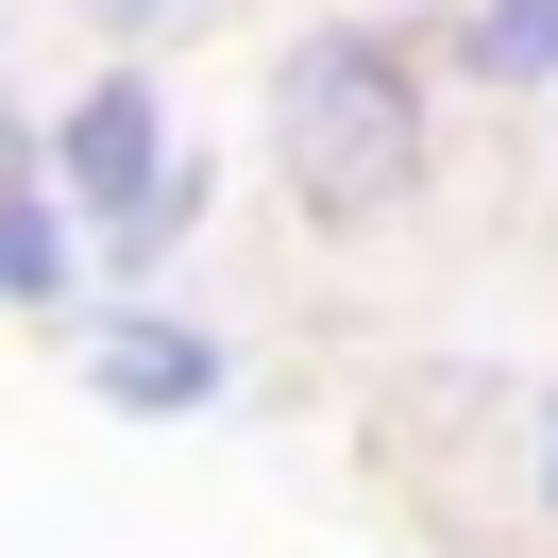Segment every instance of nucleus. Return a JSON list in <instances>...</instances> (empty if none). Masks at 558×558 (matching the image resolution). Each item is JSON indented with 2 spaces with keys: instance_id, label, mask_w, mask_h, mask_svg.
<instances>
[{
  "instance_id": "1",
  "label": "nucleus",
  "mask_w": 558,
  "mask_h": 558,
  "mask_svg": "<svg viewBox=\"0 0 558 558\" xmlns=\"http://www.w3.org/2000/svg\"><path fill=\"white\" fill-rule=\"evenodd\" d=\"M271 170H288V204L305 220H389L407 204V170H423V85H407V51L389 35H305L271 69Z\"/></svg>"
},
{
  "instance_id": "2",
  "label": "nucleus",
  "mask_w": 558,
  "mask_h": 558,
  "mask_svg": "<svg viewBox=\"0 0 558 558\" xmlns=\"http://www.w3.org/2000/svg\"><path fill=\"white\" fill-rule=\"evenodd\" d=\"M51 170H69V204H85V220L153 238V204H170V102H153L136 69H102L69 119H51Z\"/></svg>"
},
{
  "instance_id": "3",
  "label": "nucleus",
  "mask_w": 558,
  "mask_h": 558,
  "mask_svg": "<svg viewBox=\"0 0 558 558\" xmlns=\"http://www.w3.org/2000/svg\"><path fill=\"white\" fill-rule=\"evenodd\" d=\"M102 407H136V423H186V407H220V339H186V322H102Z\"/></svg>"
},
{
  "instance_id": "4",
  "label": "nucleus",
  "mask_w": 558,
  "mask_h": 558,
  "mask_svg": "<svg viewBox=\"0 0 558 558\" xmlns=\"http://www.w3.org/2000/svg\"><path fill=\"white\" fill-rule=\"evenodd\" d=\"M51 288H69V220L35 186H0V305H51Z\"/></svg>"
},
{
  "instance_id": "5",
  "label": "nucleus",
  "mask_w": 558,
  "mask_h": 558,
  "mask_svg": "<svg viewBox=\"0 0 558 558\" xmlns=\"http://www.w3.org/2000/svg\"><path fill=\"white\" fill-rule=\"evenodd\" d=\"M474 69L490 85H558V0H474Z\"/></svg>"
},
{
  "instance_id": "6",
  "label": "nucleus",
  "mask_w": 558,
  "mask_h": 558,
  "mask_svg": "<svg viewBox=\"0 0 558 558\" xmlns=\"http://www.w3.org/2000/svg\"><path fill=\"white\" fill-rule=\"evenodd\" d=\"M85 17H119V35H153V17H204V0H85Z\"/></svg>"
},
{
  "instance_id": "7",
  "label": "nucleus",
  "mask_w": 558,
  "mask_h": 558,
  "mask_svg": "<svg viewBox=\"0 0 558 558\" xmlns=\"http://www.w3.org/2000/svg\"><path fill=\"white\" fill-rule=\"evenodd\" d=\"M542 508H558V457H542Z\"/></svg>"
}]
</instances>
